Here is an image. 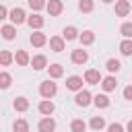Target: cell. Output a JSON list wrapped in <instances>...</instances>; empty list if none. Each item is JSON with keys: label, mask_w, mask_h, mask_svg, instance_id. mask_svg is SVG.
<instances>
[{"label": "cell", "mask_w": 132, "mask_h": 132, "mask_svg": "<svg viewBox=\"0 0 132 132\" xmlns=\"http://www.w3.org/2000/svg\"><path fill=\"white\" fill-rule=\"evenodd\" d=\"M82 78H85V82H87V85H101V80H103V74H101L97 68H87Z\"/></svg>", "instance_id": "3"}, {"label": "cell", "mask_w": 132, "mask_h": 132, "mask_svg": "<svg viewBox=\"0 0 132 132\" xmlns=\"http://www.w3.org/2000/svg\"><path fill=\"white\" fill-rule=\"evenodd\" d=\"M8 19H10V23L16 27V25L27 23V19H29V16H27V12H25L23 8H19V6H16V8H12V10H10V16H8Z\"/></svg>", "instance_id": "5"}, {"label": "cell", "mask_w": 132, "mask_h": 132, "mask_svg": "<svg viewBox=\"0 0 132 132\" xmlns=\"http://www.w3.org/2000/svg\"><path fill=\"white\" fill-rule=\"evenodd\" d=\"M78 41H80V45H82V47H85V45H91V43H95V33L87 29V31H82V33H80Z\"/></svg>", "instance_id": "22"}, {"label": "cell", "mask_w": 132, "mask_h": 132, "mask_svg": "<svg viewBox=\"0 0 132 132\" xmlns=\"http://www.w3.org/2000/svg\"><path fill=\"white\" fill-rule=\"evenodd\" d=\"M8 16H10V10H8V8L2 4V6H0V19L4 21V19H8Z\"/></svg>", "instance_id": "35"}, {"label": "cell", "mask_w": 132, "mask_h": 132, "mask_svg": "<svg viewBox=\"0 0 132 132\" xmlns=\"http://www.w3.org/2000/svg\"><path fill=\"white\" fill-rule=\"evenodd\" d=\"M103 4H111V2H116V0H101Z\"/></svg>", "instance_id": "37"}, {"label": "cell", "mask_w": 132, "mask_h": 132, "mask_svg": "<svg viewBox=\"0 0 132 132\" xmlns=\"http://www.w3.org/2000/svg\"><path fill=\"white\" fill-rule=\"evenodd\" d=\"M56 93H58V85L52 78H47V80H43L39 85V95L43 99H52V97H56Z\"/></svg>", "instance_id": "1"}, {"label": "cell", "mask_w": 132, "mask_h": 132, "mask_svg": "<svg viewBox=\"0 0 132 132\" xmlns=\"http://www.w3.org/2000/svg\"><path fill=\"white\" fill-rule=\"evenodd\" d=\"M109 97H107V93H99V95H95L93 97V105L97 107V109H105V107H109Z\"/></svg>", "instance_id": "18"}, {"label": "cell", "mask_w": 132, "mask_h": 132, "mask_svg": "<svg viewBox=\"0 0 132 132\" xmlns=\"http://www.w3.org/2000/svg\"><path fill=\"white\" fill-rule=\"evenodd\" d=\"M82 82H85V78H82V76L72 74V76H68V78H66V89H68V91L78 93V91H82Z\"/></svg>", "instance_id": "6"}, {"label": "cell", "mask_w": 132, "mask_h": 132, "mask_svg": "<svg viewBox=\"0 0 132 132\" xmlns=\"http://www.w3.org/2000/svg\"><path fill=\"white\" fill-rule=\"evenodd\" d=\"M116 16H128L130 12H132V6H130V2L128 0H116Z\"/></svg>", "instance_id": "10"}, {"label": "cell", "mask_w": 132, "mask_h": 132, "mask_svg": "<svg viewBox=\"0 0 132 132\" xmlns=\"http://www.w3.org/2000/svg\"><path fill=\"white\" fill-rule=\"evenodd\" d=\"M12 107H14L16 111H27V109H29V99H27V97H14Z\"/></svg>", "instance_id": "23"}, {"label": "cell", "mask_w": 132, "mask_h": 132, "mask_svg": "<svg viewBox=\"0 0 132 132\" xmlns=\"http://www.w3.org/2000/svg\"><path fill=\"white\" fill-rule=\"evenodd\" d=\"M87 60H89V54H87V50H82V47H76V50H72V52H70V62H72V64H78V66H82V64H87Z\"/></svg>", "instance_id": "4"}, {"label": "cell", "mask_w": 132, "mask_h": 132, "mask_svg": "<svg viewBox=\"0 0 132 132\" xmlns=\"http://www.w3.org/2000/svg\"><path fill=\"white\" fill-rule=\"evenodd\" d=\"M107 132H126V128H124L120 122H113V124L107 126Z\"/></svg>", "instance_id": "33"}, {"label": "cell", "mask_w": 132, "mask_h": 132, "mask_svg": "<svg viewBox=\"0 0 132 132\" xmlns=\"http://www.w3.org/2000/svg\"><path fill=\"white\" fill-rule=\"evenodd\" d=\"M122 95H124V99H126V101H132V85H128V87H124V91H122Z\"/></svg>", "instance_id": "34"}, {"label": "cell", "mask_w": 132, "mask_h": 132, "mask_svg": "<svg viewBox=\"0 0 132 132\" xmlns=\"http://www.w3.org/2000/svg\"><path fill=\"white\" fill-rule=\"evenodd\" d=\"M89 128H91V130H95V132L103 130V128H105V120H103V116H93V118H91V122H89Z\"/></svg>", "instance_id": "21"}, {"label": "cell", "mask_w": 132, "mask_h": 132, "mask_svg": "<svg viewBox=\"0 0 132 132\" xmlns=\"http://www.w3.org/2000/svg\"><path fill=\"white\" fill-rule=\"evenodd\" d=\"M12 85V76L6 72V70H2L0 72V89H8Z\"/></svg>", "instance_id": "32"}, {"label": "cell", "mask_w": 132, "mask_h": 132, "mask_svg": "<svg viewBox=\"0 0 132 132\" xmlns=\"http://www.w3.org/2000/svg\"><path fill=\"white\" fill-rule=\"evenodd\" d=\"M120 33H122L124 39H132V21L122 23V25H120Z\"/></svg>", "instance_id": "31"}, {"label": "cell", "mask_w": 132, "mask_h": 132, "mask_svg": "<svg viewBox=\"0 0 132 132\" xmlns=\"http://www.w3.org/2000/svg\"><path fill=\"white\" fill-rule=\"evenodd\" d=\"M116 87H118V80H116L113 74L103 76V80H101V89H103V93H111V91H116Z\"/></svg>", "instance_id": "16"}, {"label": "cell", "mask_w": 132, "mask_h": 132, "mask_svg": "<svg viewBox=\"0 0 132 132\" xmlns=\"http://www.w3.org/2000/svg\"><path fill=\"white\" fill-rule=\"evenodd\" d=\"M62 37H64L66 41H74V39H78V37H80V31H78L74 25H68V27H64Z\"/></svg>", "instance_id": "17"}, {"label": "cell", "mask_w": 132, "mask_h": 132, "mask_svg": "<svg viewBox=\"0 0 132 132\" xmlns=\"http://www.w3.org/2000/svg\"><path fill=\"white\" fill-rule=\"evenodd\" d=\"M126 132H132V120H130V122L126 124Z\"/></svg>", "instance_id": "36"}, {"label": "cell", "mask_w": 132, "mask_h": 132, "mask_svg": "<svg viewBox=\"0 0 132 132\" xmlns=\"http://www.w3.org/2000/svg\"><path fill=\"white\" fill-rule=\"evenodd\" d=\"M45 10L50 12V16H60L62 10H64V2H62V0H47Z\"/></svg>", "instance_id": "9"}, {"label": "cell", "mask_w": 132, "mask_h": 132, "mask_svg": "<svg viewBox=\"0 0 132 132\" xmlns=\"http://www.w3.org/2000/svg\"><path fill=\"white\" fill-rule=\"evenodd\" d=\"M31 66H33V70H45L50 64H47V58L43 54H37L31 58Z\"/></svg>", "instance_id": "15"}, {"label": "cell", "mask_w": 132, "mask_h": 132, "mask_svg": "<svg viewBox=\"0 0 132 132\" xmlns=\"http://www.w3.org/2000/svg\"><path fill=\"white\" fill-rule=\"evenodd\" d=\"M12 130H14V132H29V122H27L25 118H19V120H14V124H12Z\"/></svg>", "instance_id": "26"}, {"label": "cell", "mask_w": 132, "mask_h": 132, "mask_svg": "<svg viewBox=\"0 0 132 132\" xmlns=\"http://www.w3.org/2000/svg\"><path fill=\"white\" fill-rule=\"evenodd\" d=\"M87 128H89V124L85 122V120H72L70 122V132H87Z\"/></svg>", "instance_id": "24"}, {"label": "cell", "mask_w": 132, "mask_h": 132, "mask_svg": "<svg viewBox=\"0 0 132 132\" xmlns=\"http://www.w3.org/2000/svg\"><path fill=\"white\" fill-rule=\"evenodd\" d=\"M37 109H39V113H41L43 118H47V116H52V113L56 111V105H54L52 99H41L39 105H37Z\"/></svg>", "instance_id": "8"}, {"label": "cell", "mask_w": 132, "mask_h": 132, "mask_svg": "<svg viewBox=\"0 0 132 132\" xmlns=\"http://www.w3.org/2000/svg\"><path fill=\"white\" fill-rule=\"evenodd\" d=\"M74 103H76L78 107H89V105L93 103V95H91V91L82 89V91L74 93Z\"/></svg>", "instance_id": "2"}, {"label": "cell", "mask_w": 132, "mask_h": 132, "mask_svg": "<svg viewBox=\"0 0 132 132\" xmlns=\"http://www.w3.org/2000/svg\"><path fill=\"white\" fill-rule=\"evenodd\" d=\"M27 25L31 27V31H41V27L45 25V19H43L39 12H33V14H29V19H27Z\"/></svg>", "instance_id": "7"}, {"label": "cell", "mask_w": 132, "mask_h": 132, "mask_svg": "<svg viewBox=\"0 0 132 132\" xmlns=\"http://www.w3.org/2000/svg\"><path fill=\"white\" fill-rule=\"evenodd\" d=\"M0 33H2V37H4L6 41H12V39L16 37V27H14L12 23H6V25L0 27Z\"/></svg>", "instance_id": "14"}, {"label": "cell", "mask_w": 132, "mask_h": 132, "mask_svg": "<svg viewBox=\"0 0 132 132\" xmlns=\"http://www.w3.org/2000/svg\"><path fill=\"white\" fill-rule=\"evenodd\" d=\"M14 62H16L19 66H29V64H31V56H29L25 50H19V52L14 54Z\"/></svg>", "instance_id": "20"}, {"label": "cell", "mask_w": 132, "mask_h": 132, "mask_svg": "<svg viewBox=\"0 0 132 132\" xmlns=\"http://www.w3.org/2000/svg\"><path fill=\"white\" fill-rule=\"evenodd\" d=\"M27 4H29V8L33 12H39V10H43L47 6V0H27Z\"/></svg>", "instance_id": "27"}, {"label": "cell", "mask_w": 132, "mask_h": 132, "mask_svg": "<svg viewBox=\"0 0 132 132\" xmlns=\"http://www.w3.org/2000/svg\"><path fill=\"white\" fill-rule=\"evenodd\" d=\"M12 60H14V54H12V52H8V50H2V52H0V64H2V66H10Z\"/></svg>", "instance_id": "28"}, {"label": "cell", "mask_w": 132, "mask_h": 132, "mask_svg": "<svg viewBox=\"0 0 132 132\" xmlns=\"http://www.w3.org/2000/svg\"><path fill=\"white\" fill-rule=\"evenodd\" d=\"M29 41H31L33 47H43V45L47 43V37H45V33H41V31H33V33L29 35Z\"/></svg>", "instance_id": "12"}, {"label": "cell", "mask_w": 132, "mask_h": 132, "mask_svg": "<svg viewBox=\"0 0 132 132\" xmlns=\"http://www.w3.org/2000/svg\"><path fill=\"white\" fill-rule=\"evenodd\" d=\"M95 0H78V10L80 12H93Z\"/></svg>", "instance_id": "29"}, {"label": "cell", "mask_w": 132, "mask_h": 132, "mask_svg": "<svg viewBox=\"0 0 132 132\" xmlns=\"http://www.w3.org/2000/svg\"><path fill=\"white\" fill-rule=\"evenodd\" d=\"M50 47H52V52L60 54V52H64V47H66V39H64L62 35H54V37H50Z\"/></svg>", "instance_id": "13"}, {"label": "cell", "mask_w": 132, "mask_h": 132, "mask_svg": "<svg viewBox=\"0 0 132 132\" xmlns=\"http://www.w3.org/2000/svg\"><path fill=\"white\" fill-rule=\"evenodd\" d=\"M105 68H107V72H109V74H116V72H120L122 62H120V60H116V58H109V60L105 62Z\"/></svg>", "instance_id": "25"}, {"label": "cell", "mask_w": 132, "mask_h": 132, "mask_svg": "<svg viewBox=\"0 0 132 132\" xmlns=\"http://www.w3.org/2000/svg\"><path fill=\"white\" fill-rule=\"evenodd\" d=\"M47 74H50L52 80L62 78V76H64V66H62V64H50V66H47Z\"/></svg>", "instance_id": "19"}, {"label": "cell", "mask_w": 132, "mask_h": 132, "mask_svg": "<svg viewBox=\"0 0 132 132\" xmlns=\"http://www.w3.org/2000/svg\"><path fill=\"white\" fill-rule=\"evenodd\" d=\"M120 52H122V56H132V39H122Z\"/></svg>", "instance_id": "30"}, {"label": "cell", "mask_w": 132, "mask_h": 132, "mask_svg": "<svg viewBox=\"0 0 132 132\" xmlns=\"http://www.w3.org/2000/svg\"><path fill=\"white\" fill-rule=\"evenodd\" d=\"M37 130H39V132H54V130H56V120H54L52 116L41 118L39 124H37Z\"/></svg>", "instance_id": "11"}]
</instances>
